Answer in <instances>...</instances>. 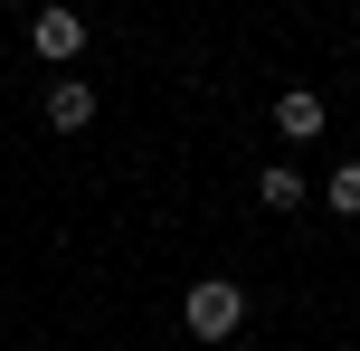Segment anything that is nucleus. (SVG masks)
Returning <instances> with one entry per match:
<instances>
[{
	"label": "nucleus",
	"instance_id": "nucleus-6",
	"mask_svg": "<svg viewBox=\"0 0 360 351\" xmlns=\"http://www.w3.org/2000/svg\"><path fill=\"white\" fill-rule=\"evenodd\" d=\"M323 200H332V219H360V162L332 171V181H323Z\"/></svg>",
	"mask_w": 360,
	"mask_h": 351
},
{
	"label": "nucleus",
	"instance_id": "nucleus-2",
	"mask_svg": "<svg viewBox=\"0 0 360 351\" xmlns=\"http://www.w3.org/2000/svg\"><path fill=\"white\" fill-rule=\"evenodd\" d=\"M29 48L48 57L57 76H67V57L86 48V19H76V10H38V19H29Z\"/></svg>",
	"mask_w": 360,
	"mask_h": 351
},
{
	"label": "nucleus",
	"instance_id": "nucleus-1",
	"mask_svg": "<svg viewBox=\"0 0 360 351\" xmlns=\"http://www.w3.org/2000/svg\"><path fill=\"white\" fill-rule=\"evenodd\" d=\"M180 323H190V333H199V342H228V333H237V323H247V295H237V285H228V276H199V285H190V295H180Z\"/></svg>",
	"mask_w": 360,
	"mask_h": 351
},
{
	"label": "nucleus",
	"instance_id": "nucleus-5",
	"mask_svg": "<svg viewBox=\"0 0 360 351\" xmlns=\"http://www.w3.org/2000/svg\"><path fill=\"white\" fill-rule=\"evenodd\" d=\"M256 200H266V209H285V219H294V209H304V171H294V162H275L266 181H256Z\"/></svg>",
	"mask_w": 360,
	"mask_h": 351
},
{
	"label": "nucleus",
	"instance_id": "nucleus-3",
	"mask_svg": "<svg viewBox=\"0 0 360 351\" xmlns=\"http://www.w3.org/2000/svg\"><path fill=\"white\" fill-rule=\"evenodd\" d=\"M48 124L57 133H86L95 124V86H86V76H48Z\"/></svg>",
	"mask_w": 360,
	"mask_h": 351
},
{
	"label": "nucleus",
	"instance_id": "nucleus-4",
	"mask_svg": "<svg viewBox=\"0 0 360 351\" xmlns=\"http://www.w3.org/2000/svg\"><path fill=\"white\" fill-rule=\"evenodd\" d=\"M275 133H285V143H313V133H323V95L285 86V95H275Z\"/></svg>",
	"mask_w": 360,
	"mask_h": 351
}]
</instances>
